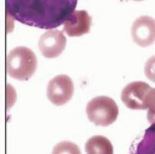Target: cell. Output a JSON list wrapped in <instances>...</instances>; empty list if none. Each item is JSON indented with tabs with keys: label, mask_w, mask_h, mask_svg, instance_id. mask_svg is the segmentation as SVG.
Wrapping results in <instances>:
<instances>
[{
	"label": "cell",
	"mask_w": 155,
	"mask_h": 154,
	"mask_svg": "<svg viewBox=\"0 0 155 154\" xmlns=\"http://www.w3.org/2000/svg\"><path fill=\"white\" fill-rule=\"evenodd\" d=\"M6 12L14 20L44 30L64 24L74 11L77 0H5Z\"/></svg>",
	"instance_id": "1"
},
{
	"label": "cell",
	"mask_w": 155,
	"mask_h": 154,
	"mask_svg": "<svg viewBox=\"0 0 155 154\" xmlns=\"http://www.w3.org/2000/svg\"><path fill=\"white\" fill-rule=\"evenodd\" d=\"M37 59L32 50L19 46L11 50L6 57V72L10 77L19 81H26L35 73Z\"/></svg>",
	"instance_id": "2"
},
{
	"label": "cell",
	"mask_w": 155,
	"mask_h": 154,
	"mask_svg": "<svg viewBox=\"0 0 155 154\" xmlns=\"http://www.w3.org/2000/svg\"><path fill=\"white\" fill-rule=\"evenodd\" d=\"M87 117L92 123L102 127L110 126L115 122L118 117V106L117 103L107 96H98L92 98L86 107Z\"/></svg>",
	"instance_id": "3"
},
{
	"label": "cell",
	"mask_w": 155,
	"mask_h": 154,
	"mask_svg": "<svg viewBox=\"0 0 155 154\" xmlns=\"http://www.w3.org/2000/svg\"><path fill=\"white\" fill-rule=\"evenodd\" d=\"M153 88L141 81L128 83L122 91L123 103L130 109H148Z\"/></svg>",
	"instance_id": "4"
},
{
	"label": "cell",
	"mask_w": 155,
	"mask_h": 154,
	"mask_svg": "<svg viewBox=\"0 0 155 154\" xmlns=\"http://www.w3.org/2000/svg\"><path fill=\"white\" fill-rule=\"evenodd\" d=\"M74 86L67 75H58L48 82L47 98L55 106H62L72 98Z\"/></svg>",
	"instance_id": "5"
},
{
	"label": "cell",
	"mask_w": 155,
	"mask_h": 154,
	"mask_svg": "<svg viewBox=\"0 0 155 154\" xmlns=\"http://www.w3.org/2000/svg\"><path fill=\"white\" fill-rule=\"evenodd\" d=\"M66 47V36L60 30H47L38 41V49L46 59L60 56Z\"/></svg>",
	"instance_id": "6"
},
{
	"label": "cell",
	"mask_w": 155,
	"mask_h": 154,
	"mask_svg": "<svg viewBox=\"0 0 155 154\" xmlns=\"http://www.w3.org/2000/svg\"><path fill=\"white\" fill-rule=\"evenodd\" d=\"M132 37L135 44L147 47L155 41V19L150 16L138 18L132 26Z\"/></svg>",
	"instance_id": "7"
},
{
	"label": "cell",
	"mask_w": 155,
	"mask_h": 154,
	"mask_svg": "<svg viewBox=\"0 0 155 154\" xmlns=\"http://www.w3.org/2000/svg\"><path fill=\"white\" fill-rule=\"evenodd\" d=\"M92 18L86 10H74L63 24V32L68 36H82L91 31Z\"/></svg>",
	"instance_id": "8"
},
{
	"label": "cell",
	"mask_w": 155,
	"mask_h": 154,
	"mask_svg": "<svg viewBox=\"0 0 155 154\" xmlns=\"http://www.w3.org/2000/svg\"><path fill=\"white\" fill-rule=\"evenodd\" d=\"M129 154H155V126H150L134 139Z\"/></svg>",
	"instance_id": "9"
},
{
	"label": "cell",
	"mask_w": 155,
	"mask_h": 154,
	"mask_svg": "<svg viewBox=\"0 0 155 154\" xmlns=\"http://www.w3.org/2000/svg\"><path fill=\"white\" fill-rule=\"evenodd\" d=\"M87 154H113V146L110 140L103 136L91 137L86 143Z\"/></svg>",
	"instance_id": "10"
},
{
	"label": "cell",
	"mask_w": 155,
	"mask_h": 154,
	"mask_svg": "<svg viewBox=\"0 0 155 154\" xmlns=\"http://www.w3.org/2000/svg\"><path fill=\"white\" fill-rule=\"evenodd\" d=\"M52 154H82V153L77 144L68 142V140H63V142H60L54 147Z\"/></svg>",
	"instance_id": "11"
},
{
	"label": "cell",
	"mask_w": 155,
	"mask_h": 154,
	"mask_svg": "<svg viewBox=\"0 0 155 154\" xmlns=\"http://www.w3.org/2000/svg\"><path fill=\"white\" fill-rule=\"evenodd\" d=\"M144 72H145V76L148 77L149 80H151L153 82H155V55L151 56L147 61L145 67H144Z\"/></svg>",
	"instance_id": "12"
},
{
	"label": "cell",
	"mask_w": 155,
	"mask_h": 154,
	"mask_svg": "<svg viewBox=\"0 0 155 154\" xmlns=\"http://www.w3.org/2000/svg\"><path fill=\"white\" fill-rule=\"evenodd\" d=\"M147 118L150 126H155V88H153V91H151V98H150Z\"/></svg>",
	"instance_id": "13"
},
{
	"label": "cell",
	"mask_w": 155,
	"mask_h": 154,
	"mask_svg": "<svg viewBox=\"0 0 155 154\" xmlns=\"http://www.w3.org/2000/svg\"><path fill=\"white\" fill-rule=\"evenodd\" d=\"M135 2H141V0H135Z\"/></svg>",
	"instance_id": "14"
}]
</instances>
